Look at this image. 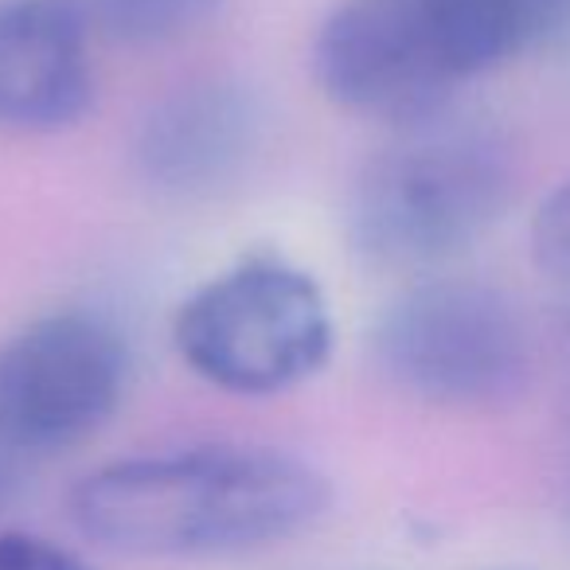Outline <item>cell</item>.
Returning <instances> with one entry per match:
<instances>
[{
  "label": "cell",
  "instance_id": "obj_1",
  "mask_svg": "<svg viewBox=\"0 0 570 570\" xmlns=\"http://www.w3.org/2000/svg\"><path fill=\"white\" fill-rule=\"evenodd\" d=\"M333 504L317 465L274 445H188L110 461L71 489V520L134 559H219L302 535Z\"/></svg>",
  "mask_w": 570,
  "mask_h": 570
},
{
  "label": "cell",
  "instance_id": "obj_2",
  "mask_svg": "<svg viewBox=\"0 0 570 570\" xmlns=\"http://www.w3.org/2000/svg\"><path fill=\"white\" fill-rule=\"evenodd\" d=\"M567 17L570 0H344L313 40V71L336 106L403 129Z\"/></svg>",
  "mask_w": 570,
  "mask_h": 570
},
{
  "label": "cell",
  "instance_id": "obj_3",
  "mask_svg": "<svg viewBox=\"0 0 570 570\" xmlns=\"http://www.w3.org/2000/svg\"><path fill=\"white\" fill-rule=\"evenodd\" d=\"M515 149L481 118L403 126L352 184L348 227L380 266H438L469 250L515 196Z\"/></svg>",
  "mask_w": 570,
  "mask_h": 570
},
{
  "label": "cell",
  "instance_id": "obj_4",
  "mask_svg": "<svg viewBox=\"0 0 570 570\" xmlns=\"http://www.w3.org/2000/svg\"><path fill=\"white\" fill-rule=\"evenodd\" d=\"M184 364L230 395H282L313 380L333 352V317L302 266L254 254L204 282L176 309Z\"/></svg>",
  "mask_w": 570,
  "mask_h": 570
},
{
  "label": "cell",
  "instance_id": "obj_5",
  "mask_svg": "<svg viewBox=\"0 0 570 570\" xmlns=\"http://www.w3.org/2000/svg\"><path fill=\"white\" fill-rule=\"evenodd\" d=\"M375 364L438 406H497L531 375V336L500 289L438 277L406 289L375 328Z\"/></svg>",
  "mask_w": 570,
  "mask_h": 570
},
{
  "label": "cell",
  "instance_id": "obj_6",
  "mask_svg": "<svg viewBox=\"0 0 570 570\" xmlns=\"http://www.w3.org/2000/svg\"><path fill=\"white\" fill-rule=\"evenodd\" d=\"M126 341L95 313H56L0 344V450L59 453L114 419Z\"/></svg>",
  "mask_w": 570,
  "mask_h": 570
},
{
  "label": "cell",
  "instance_id": "obj_7",
  "mask_svg": "<svg viewBox=\"0 0 570 570\" xmlns=\"http://www.w3.org/2000/svg\"><path fill=\"white\" fill-rule=\"evenodd\" d=\"M262 141V110L238 82L207 79L173 90L137 129L134 160L165 196H212L246 173Z\"/></svg>",
  "mask_w": 570,
  "mask_h": 570
},
{
  "label": "cell",
  "instance_id": "obj_8",
  "mask_svg": "<svg viewBox=\"0 0 570 570\" xmlns=\"http://www.w3.org/2000/svg\"><path fill=\"white\" fill-rule=\"evenodd\" d=\"M90 24L75 0H0V126L56 134L90 110Z\"/></svg>",
  "mask_w": 570,
  "mask_h": 570
},
{
  "label": "cell",
  "instance_id": "obj_9",
  "mask_svg": "<svg viewBox=\"0 0 570 570\" xmlns=\"http://www.w3.org/2000/svg\"><path fill=\"white\" fill-rule=\"evenodd\" d=\"M75 4L87 17L90 32H102L106 40L129 48H157L207 24L223 0H75Z\"/></svg>",
  "mask_w": 570,
  "mask_h": 570
},
{
  "label": "cell",
  "instance_id": "obj_10",
  "mask_svg": "<svg viewBox=\"0 0 570 570\" xmlns=\"http://www.w3.org/2000/svg\"><path fill=\"white\" fill-rule=\"evenodd\" d=\"M531 254L535 266L554 277H570V180H562L539 204L531 219Z\"/></svg>",
  "mask_w": 570,
  "mask_h": 570
},
{
  "label": "cell",
  "instance_id": "obj_11",
  "mask_svg": "<svg viewBox=\"0 0 570 570\" xmlns=\"http://www.w3.org/2000/svg\"><path fill=\"white\" fill-rule=\"evenodd\" d=\"M0 570H90L79 554L24 531H4L0 535Z\"/></svg>",
  "mask_w": 570,
  "mask_h": 570
}]
</instances>
